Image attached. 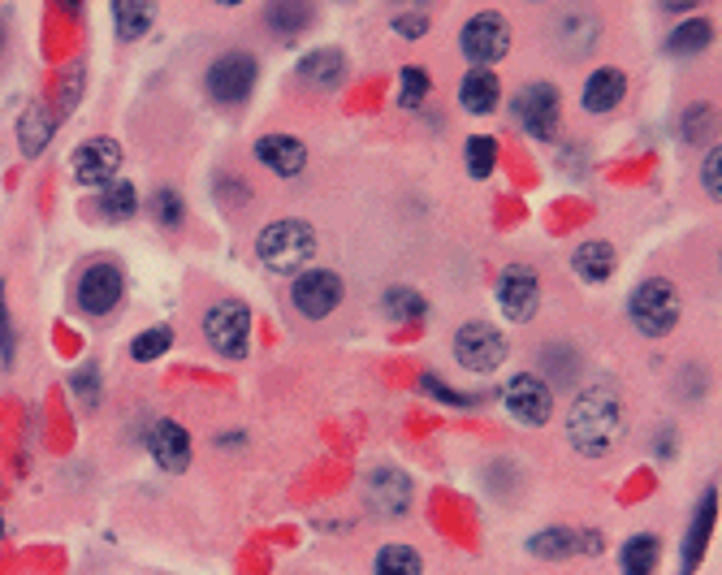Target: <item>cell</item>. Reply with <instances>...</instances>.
<instances>
[{"label": "cell", "instance_id": "obj_41", "mask_svg": "<svg viewBox=\"0 0 722 575\" xmlns=\"http://www.w3.org/2000/svg\"><path fill=\"white\" fill-rule=\"evenodd\" d=\"M4 52H9V22H4V13H0V61H4Z\"/></svg>", "mask_w": 722, "mask_h": 575}, {"label": "cell", "instance_id": "obj_24", "mask_svg": "<svg viewBox=\"0 0 722 575\" xmlns=\"http://www.w3.org/2000/svg\"><path fill=\"white\" fill-rule=\"evenodd\" d=\"M260 22H264L277 39H290V35H299V31H308V26L316 22V9H312V4H299V0H273V4H264Z\"/></svg>", "mask_w": 722, "mask_h": 575}, {"label": "cell", "instance_id": "obj_25", "mask_svg": "<svg viewBox=\"0 0 722 575\" xmlns=\"http://www.w3.org/2000/svg\"><path fill=\"white\" fill-rule=\"evenodd\" d=\"M662 563V541L653 532H636L627 537V546L618 550V567L623 575H653Z\"/></svg>", "mask_w": 722, "mask_h": 575}, {"label": "cell", "instance_id": "obj_20", "mask_svg": "<svg viewBox=\"0 0 722 575\" xmlns=\"http://www.w3.org/2000/svg\"><path fill=\"white\" fill-rule=\"evenodd\" d=\"M147 451L165 471H186L191 467V438L178 420H156L152 438H147Z\"/></svg>", "mask_w": 722, "mask_h": 575}, {"label": "cell", "instance_id": "obj_34", "mask_svg": "<svg viewBox=\"0 0 722 575\" xmlns=\"http://www.w3.org/2000/svg\"><path fill=\"white\" fill-rule=\"evenodd\" d=\"M429 92H433L429 70L424 65H402V74H398V105L402 109H420L429 100Z\"/></svg>", "mask_w": 722, "mask_h": 575}, {"label": "cell", "instance_id": "obj_5", "mask_svg": "<svg viewBox=\"0 0 722 575\" xmlns=\"http://www.w3.org/2000/svg\"><path fill=\"white\" fill-rule=\"evenodd\" d=\"M347 299V281L334 273V268H303L294 281H290V308L303 316V321H329Z\"/></svg>", "mask_w": 722, "mask_h": 575}, {"label": "cell", "instance_id": "obj_27", "mask_svg": "<svg viewBox=\"0 0 722 575\" xmlns=\"http://www.w3.org/2000/svg\"><path fill=\"white\" fill-rule=\"evenodd\" d=\"M372 575H424V559H420L416 546L394 541V546H381V554L372 563Z\"/></svg>", "mask_w": 722, "mask_h": 575}, {"label": "cell", "instance_id": "obj_38", "mask_svg": "<svg viewBox=\"0 0 722 575\" xmlns=\"http://www.w3.org/2000/svg\"><path fill=\"white\" fill-rule=\"evenodd\" d=\"M13 355H17V334H13V321L4 308V286H0V363L13 368Z\"/></svg>", "mask_w": 722, "mask_h": 575}, {"label": "cell", "instance_id": "obj_17", "mask_svg": "<svg viewBox=\"0 0 722 575\" xmlns=\"http://www.w3.org/2000/svg\"><path fill=\"white\" fill-rule=\"evenodd\" d=\"M627 96V74L618 65H598L589 79H585V92H580V109L589 117H610Z\"/></svg>", "mask_w": 722, "mask_h": 575}, {"label": "cell", "instance_id": "obj_3", "mask_svg": "<svg viewBox=\"0 0 722 575\" xmlns=\"http://www.w3.org/2000/svg\"><path fill=\"white\" fill-rule=\"evenodd\" d=\"M316 247H321V242H316V230H312L308 221H299V217L273 221V226H264L260 238H255V255H260V264L273 268V273H303V268L312 264Z\"/></svg>", "mask_w": 722, "mask_h": 575}, {"label": "cell", "instance_id": "obj_1", "mask_svg": "<svg viewBox=\"0 0 722 575\" xmlns=\"http://www.w3.org/2000/svg\"><path fill=\"white\" fill-rule=\"evenodd\" d=\"M627 433V407L623 394L610 381H585L567 407V442L585 459H605L618 451Z\"/></svg>", "mask_w": 722, "mask_h": 575}, {"label": "cell", "instance_id": "obj_12", "mask_svg": "<svg viewBox=\"0 0 722 575\" xmlns=\"http://www.w3.org/2000/svg\"><path fill=\"white\" fill-rule=\"evenodd\" d=\"M497 308L510 325H528L541 312V273L532 264H506L497 273Z\"/></svg>", "mask_w": 722, "mask_h": 575}, {"label": "cell", "instance_id": "obj_8", "mask_svg": "<svg viewBox=\"0 0 722 575\" xmlns=\"http://www.w3.org/2000/svg\"><path fill=\"white\" fill-rule=\"evenodd\" d=\"M502 407L524 429H545L554 420V390L537 372H515L502 385Z\"/></svg>", "mask_w": 722, "mask_h": 575}, {"label": "cell", "instance_id": "obj_19", "mask_svg": "<svg viewBox=\"0 0 722 575\" xmlns=\"http://www.w3.org/2000/svg\"><path fill=\"white\" fill-rule=\"evenodd\" d=\"M294 79H299L303 87H312V92H334V87L347 83V57H342L338 48H316V52H308V57L299 61Z\"/></svg>", "mask_w": 722, "mask_h": 575}, {"label": "cell", "instance_id": "obj_21", "mask_svg": "<svg viewBox=\"0 0 722 575\" xmlns=\"http://www.w3.org/2000/svg\"><path fill=\"white\" fill-rule=\"evenodd\" d=\"M614 264H618V251H614V242H605V238H589V242H580V247L571 251V268H576L589 286L610 281Z\"/></svg>", "mask_w": 722, "mask_h": 575}, {"label": "cell", "instance_id": "obj_13", "mask_svg": "<svg viewBox=\"0 0 722 575\" xmlns=\"http://www.w3.org/2000/svg\"><path fill=\"white\" fill-rule=\"evenodd\" d=\"M550 39H554L563 61H585L598 48V39H602V22L589 9H563L554 17V35Z\"/></svg>", "mask_w": 722, "mask_h": 575}, {"label": "cell", "instance_id": "obj_36", "mask_svg": "<svg viewBox=\"0 0 722 575\" xmlns=\"http://www.w3.org/2000/svg\"><path fill=\"white\" fill-rule=\"evenodd\" d=\"M152 217H156L160 226H169V230H178V226L186 221V208H182V195H178L173 187H160V191L152 195Z\"/></svg>", "mask_w": 722, "mask_h": 575}, {"label": "cell", "instance_id": "obj_33", "mask_svg": "<svg viewBox=\"0 0 722 575\" xmlns=\"http://www.w3.org/2000/svg\"><path fill=\"white\" fill-rule=\"evenodd\" d=\"M152 17H156L152 4H139V0H118V4H113V22H118L121 39H139V35H147Z\"/></svg>", "mask_w": 722, "mask_h": 575}, {"label": "cell", "instance_id": "obj_7", "mask_svg": "<svg viewBox=\"0 0 722 575\" xmlns=\"http://www.w3.org/2000/svg\"><path fill=\"white\" fill-rule=\"evenodd\" d=\"M204 343L226 359H242L251 343V308L242 299H217L204 308Z\"/></svg>", "mask_w": 722, "mask_h": 575}, {"label": "cell", "instance_id": "obj_16", "mask_svg": "<svg viewBox=\"0 0 722 575\" xmlns=\"http://www.w3.org/2000/svg\"><path fill=\"white\" fill-rule=\"evenodd\" d=\"M255 160H260L273 178L290 182V178H299V173L308 169V143H303L299 134L273 130V134H260V139H255Z\"/></svg>", "mask_w": 722, "mask_h": 575}, {"label": "cell", "instance_id": "obj_10", "mask_svg": "<svg viewBox=\"0 0 722 575\" xmlns=\"http://www.w3.org/2000/svg\"><path fill=\"white\" fill-rule=\"evenodd\" d=\"M455 363L464 368V372H472V376H484V372H497L502 363H506V355H510V346L506 338L489 325V321H464L459 330H455Z\"/></svg>", "mask_w": 722, "mask_h": 575}, {"label": "cell", "instance_id": "obj_30", "mask_svg": "<svg viewBox=\"0 0 722 575\" xmlns=\"http://www.w3.org/2000/svg\"><path fill=\"white\" fill-rule=\"evenodd\" d=\"M134 208H139V195H134V187L130 182H109L105 191H100V200H96V213L105 217V221H130L134 217Z\"/></svg>", "mask_w": 722, "mask_h": 575}, {"label": "cell", "instance_id": "obj_23", "mask_svg": "<svg viewBox=\"0 0 722 575\" xmlns=\"http://www.w3.org/2000/svg\"><path fill=\"white\" fill-rule=\"evenodd\" d=\"M714 519H719V493L710 489V493L701 498V506H697V515H693V528H688V541H684V575L697 572V563H701L706 546H710Z\"/></svg>", "mask_w": 722, "mask_h": 575}, {"label": "cell", "instance_id": "obj_11", "mask_svg": "<svg viewBox=\"0 0 722 575\" xmlns=\"http://www.w3.org/2000/svg\"><path fill=\"white\" fill-rule=\"evenodd\" d=\"M510 113H515V121H519L532 139L550 143V139L558 134V121H563V96H558L554 83H541V79H537V83H528V87L515 92Z\"/></svg>", "mask_w": 722, "mask_h": 575}, {"label": "cell", "instance_id": "obj_32", "mask_svg": "<svg viewBox=\"0 0 722 575\" xmlns=\"http://www.w3.org/2000/svg\"><path fill=\"white\" fill-rule=\"evenodd\" d=\"M464 165H468V173L477 182L493 178V169H497V139L493 134H472L468 147H464Z\"/></svg>", "mask_w": 722, "mask_h": 575}, {"label": "cell", "instance_id": "obj_4", "mask_svg": "<svg viewBox=\"0 0 722 575\" xmlns=\"http://www.w3.org/2000/svg\"><path fill=\"white\" fill-rule=\"evenodd\" d=\"M255 79H260L255 52H246V48H226V52H217V57L208 61V70H204V92H208V100L221 105V109H242V105L251 100V92H255Z\"/></svg>", "mask_w": 722, "mask_h": 575}, {"label": "cell", "instance_id": "obj_9", "mask_svg": "<svg viewBox=\"0 0 722 575\" xmlns=\"http://www.w3.org/2000/svg\"><path fill=\"white\" fill-rule=\"evenodd\" d=\"M459 52L468 57V65H493L510 52V22L497 13V9H484V13H472L464 26H459Z\"/></svg>", "mask_w": 722, "mask_h": 575}, {"label": "cell", "instance_id": "obj_14", "mask_svg": "<svg viewBox=\"0 0 722 575\" xmlns=\"http://www.w3.org/2000/svg\"><path fill=\"white\" fill-rule=\"evenodd\" d=\"M70 169H74V178H79L83 187H100V191H105L109 182H118L121 143H118V139H109V134H96V139H87V143L74 152Z\"/></svg>", "mask_w": 722, "mask_h": 575}, {"label": "cell", "instance_id": "obj_35", "mask_svg": "<svg viewBox=\"0 0 722 575\" xmlns=\"http://www.w3.org/2000/svg\"><path fill=\"white\" fill-rule=\"evenodd\" d=\"M169 346H173V330H169V325H156V330H143V334L130 343V359H134V363H152V359H160Z\"/></svg>", "mask_w": 722, "mask_h": 575}, {"label": "cell", "instance_id": "obj_6", "mask_svg": "<svg viewBox=\"0 0 722 575\" xmlns=\"http://www.w3.org/2000/svg\"><path fill=\"white\" fill-rule=\"evenodd\" d=\"M125 299V273H121L113 260H96L79 273V286H74V308L92 321H105L113 316Z\"/></svg>", "mask_w": 722, "mask_h": 575}, {"label": "cell", "instance_id": "obj_40", "mask_svg": "<svg viewBox=\"0 0 722 575\" xmlns=\"http://www.w3.org/2000/svg\"><path fill=\"white\" fill-rule=\"evenodd\" d=\"M74 390H79L83 407H96V398H100V385H96V368H83V372L74 376Z\"/></svg>", "mask_w": 722, "mask_h": 575}, {"label": "cell", "instance_id": "obj_31", "mask_svg": "<svg viewBox=\"0 0 722 575\" xmlns=\"http://www.w3.org/2000/svg\"><path fill=\"white\" fill-rule=\"evenodd\" d=\"M381 312H385L389 321H420V316L429 312V303H424V295H416L411 286H389L385 299H381Z\"/></svg>", "mask_w": 722, "mask_h": 575}, {"label": "cell", "instance_id": "obj_39", "mask_svg": "<svg viewBox=\"0 0 722 575\" xmlns=\"http://www.w3.org/2000/svg\"><path fill=\"white\" fill-rule=\"evenodd\" d=\"M394 31H398L402 39H420V35L429 31V17H424V13H402V17H394Z\"/></svg>", "mask_w": 722, "mask_h": 575}, {"label": "cell", "instance_id": "obj_29", "mask_svg": "<svg viewBox=\"0 0 722 575\" xmlns=\"http://www.w3.org/2000/svg\"><path fill=\"white\" fill-rule=\"evenodd\" d=\"M528 550H532L537 559L563 563V559H571V554L580 550V532H571V528H545V532H537V537L528 541Z\"/></svg>", "mask_w": 722, "mask_h": 575}, {"label": "cell", "instance_id": "obj_18", "mask_svg": "<svg viewBox=\"0 0 722 575\" xmlns=\"http://www.w3.org/2000/svg\"><path fill=\"white\" fill-rule=\"evenodd\" d=\"M537 368H541V381L554 390V385H571L580 390L585 381V355L576 350V343H545L537 350Z\"/></svg>", "mask_w": 722, "mask_h": 575}, {"label": "cell", "instance_id": "obj_26", "mask_svg": "<svg viewBox=\"0 0 722 575\" xmlns=\"http://www.w3.org/2000/svg\"><path fill=\"white\" fill-rule=\"evenodd\" d=\"M52 130H57V117L48 113L44 105H31L22 121H17V139H22V156H39L44 152V143L52 139Z\"/></svg>", "mask_w": 722, "mask_h": 575}, {"label": "cell", "instance_id": "obj_2", "mask_svg": "<svg viewBox=\"0 0 722 575\" xmlns=\"http://www.w3.org/2000/svg\"><path fill=\"white\" fill-rule=\"evenodd\" d=\"M627 321H631V330L640 338H666V334H675L679 321H684V295H679V286L671 277H662V273L636 281L631 295H627Z\"/></svg>", "mask_w": 722, "mask_h": 575}, {"label": "cell", "instance_id": "obj_37", "mask_svg": "<svg viewBox=\"0 0 722 575\" xmlns=\"http://www.w3.org/2000/svg\"><path fill=\"white\" fill-rule=\"evenodd\" d=\"M719 165H722V152H719V143L706 152V160H701V187H706V195L719 204L722 200V182H719Z\"/></svg>", "mask_w": 722, "mask_h": 575}, {"label": "cell", "instance_id": "obj_28", "mask_svg": "<svg viewBox=\"0 0 722 575\" xmlns=\"http://www.w3.org/2000/svg\"><path fill=\"white\" fill-rule=\"evenodd\" d=\"M710 44H714V26H710L706 17H697V22H684V26L671 31L666 52H671V57H697V52H706Z\"/></svg>", "mask_w": 722, "mask_h": 575}, {"label": "cell", "instance_id": "obj_22", "mask_svg": "<svg viewBox=\"0 0 722 575\" xmlns=\"http://www.w3.org/2000/svg\"><path fill=\"white\" fill-rule=\"evenodd\" d=\"M459 105L477 117L493 113L502 105V79L493 70H468L459 83Z\"/></svg>", "mask_w": 722, "mask_h": 575}, {"label": "cell", "instance_id": "obj_42", "mask_svg": "<svg viewBox=\"0 0 722 575\" xmlns=\"http://www.w3.org/2000/svg\"><path fill=\"white\" fill-rule=\"evenodd\" d=\"M0 532H4V519H0Z\"/></svg>", "mask_w": 722, "mask_h": 575}, {"label": "cell", "instance_id": "obj_15", "mask_svg": "<svg viewBox=\"0 0 722 575\" xmlns=\"http://www.w3.org/2000/svg\"><path fill=\"white\" fill-rule=\"evenodd\" d=\"M363 502L381 519H402L407 506H411V480L398 467H376L363 480Z\"/></svg>", "mask_w": 722, "mask_h": 575}]
</instances>
